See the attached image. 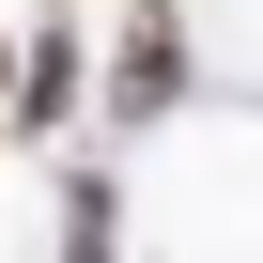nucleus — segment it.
<instances>
[{
	"instance_id": "nucleus-1",
	"label": "nucleus",
	"mask_w": 263,
	"mask_h": 263,
	"mask_svg": "<svg viewBox=\"0 0 263 263\" xmlns=\"http://www.w3.org/2000/svg\"><path fill=\"white\" fill-rule=\"evenodd\" d=\"M124 108H171V16H140V47H124Z\"/></svg>"
},
{
	"instance_id": "nucleus-2",
	"label": "nucleus",
	"mask_w": 263,
	"mask_h": 263,
	"mask_svg": "<svg viewBox=\"0 0 263 263\" xmlns=\"http://www.w3.org/2000/svg\"><path fill=\"white\" fill-rule=\"evenodd\" d=\"M78 263H108V201H93V186H78Z\"/></svg>"
}]
</instances>
